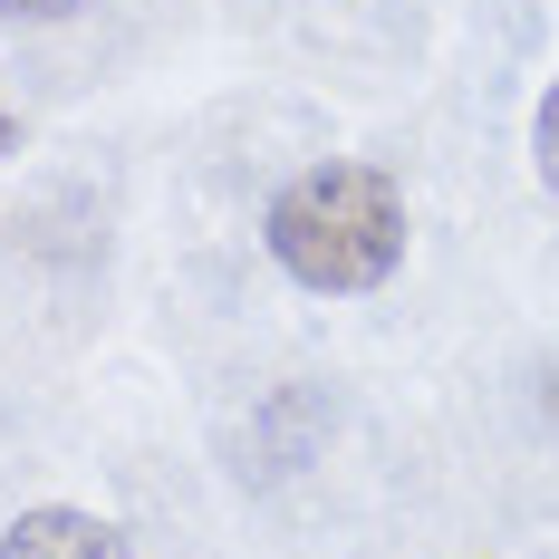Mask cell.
I'll use <instances>...</instances> for the list:
<instances>
[{"label":"cell","mask_w":559,"mask_h":559,"mask_svg":"<svg viewBox=\"0 0 559 559\" xmlns=\"http://www.w3.org/2000/svg\"><path fill=\"white\" fill-rule=\"evenodd\" d=\"M10 145H20V126H10V116H0V155H10Z\"/></svg>","instance_id":"obj_7"},{"label":"cell","mask_w":559,"mask_h":559,"mask_svg":"<svg viewBox=\"0 0 559 559\" xmlns=\"http://www.w3.org/2000/svg\"><path fill=\"white\" fill-rule=\"evenodd\" d=\"M337 435V405H329V386H280L261 415H251V473H299L309 453Z\"/></svg>","instance_id":"obj_2"},{"label":"cell","mask_w":559,"mask_h":559,"mask_svg":"<svg viewBox=\"0 0 559 559\" xmlns=\"http://www.w3.org/2000/svg\"><path fill=\"white\" fill-rule=\"evenodd\" d=\"M271 261L299 289H377L405 261V193L377 165H309L271 203Z\"/></svg>","instance_id":"obj_1"},{"label":"cell","mask_w":559,"mask_h":559,"mask_svg":"<svg viewBox=\"0 0 559 559\" xmlns=\"http://www.w3.org/2000/svg\"><path fill=\"white\" fill-rule=\"evenodd\" d=\"M540 415H550V425H559V357H550V367H540Z\"/></svg>","instance_id":"obj_6"},{"label":"cell","mask_w":559,"mask_h":559,"mask_svg":"<svg viewBox=\"0 0 559 559\" xmlns=\"http://www.w3.org/2000/svg\"><path fill=\"white\" fill-rule=\"evenodd\" d=\"M0 10H10V20H78L87 0H0Z\"/></svg>","instance_id":"obj_5"},{"label":"cell","mask_w":559,"mask_h":559,"mask_svg":"<svg viewBox=\"0 0 559 559\" xmlns=\"http://www.w3.org/2000/svg\"><path fill=\"white\" fill-rule=\"evenodd\" d=\"M0 559H126V531L78 511V502H49V511H20L0 531Z\"/></svg>","instance_id":"obj_3"},{"label":"cell","mask_w":559,"mask_h":559,"mask_svg":"<svg viewBox=\"0 0 559 559\" xmlns=\"http://www.w3.org/2000/svg\"><path fill=\"white\" fill-rule=\"evenodd\" d=\"M531 145H540V183L559 193V78H550V97H540V126H531Z\"/></svg>","instance_id":"obj_4"}]
</instances>
